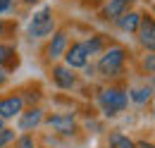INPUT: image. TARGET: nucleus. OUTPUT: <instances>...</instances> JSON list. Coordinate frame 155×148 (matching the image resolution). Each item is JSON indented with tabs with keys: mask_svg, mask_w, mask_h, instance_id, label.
Segmentation results:
<instances>
[{
	"mask_svg": "<svg viewBox=\"0 0 155 148\" xmlns=\"http://www.w3.org/2000/svg\"><path fill=\"white\" fill-rule=\"evenodd\" d=\"M127 93L119 91V89H105V91L100 93V98H98V103H100V108L105 115H117V112H122L127 108Z\"/></svg>",
	"mask_w": 155,
	"mask_h": 148,
	"instance_id": "f257e3e1",
	"label": "nucleus"
},
{
	"mask_svg": "<svg viewBox=\"0 0 155 148\" xmlns=\"http://www.w3.org/2000/svg\"><path fill=\"white\" fill-rule=\"evenodd\" d=\"M53 26H55L53 10H50V7H43V10H38V12L34 15L31 24H29V36L31 38H43V36H48V34L53 31Z\"/></svg>",
	"mask_w": 155,
	"mask_h": 148,
	"instance_id": "f03ea898",
	"label": "nucleus"
},
{
	"mask_svg": "<svg viewBox=\"0 0 155 148\" xmlns=\"http://www.w3.org/2000/svg\"><path fill=\"white\" fill-rule=\"evenodd\" d=\"M124 57H127L124 48H110L107 53H103V55H100V62H98L100 74H105V76H115V74H119L122 65H124Z\"/></svg>",
	"mask_w": 155,
	"mask_h": 148,
	"instance_id": "7ed1b4c3",
	"label": "nucleus"
},
{
	"mask_svg": "<svg viewBox=\"0 0 155 148\" xmlns=\"http://www.w3.org/2000/svg\"><path fill=\"white\" fill-rule=\"evenodd\" d=\"M64 60H67V67L69 69H77V67H86L88 62V53H86V45L84 43H74L67 53H64Z\"/></svg>",
	"mask_w": 155,
	"mask_h": 148,
	"instance_id": "20e7f679",
	"label": "nucleus"
},
{
	"mask_svg": "<svg viewBox=\"0 0 155 148\" xmlns=\"http://www.w3.org/2000/svg\"><path fill=\"white\" fill-rule=\"evenodd\" d=\"M24 110V98L21 96H7L0 100V117L2 119H10V117H17Z\"/></svg>",
	"mask_w": 155,
	"mask_h": 148,
	"instance_id": "39448f33",
	"label": "nucleus"
},
{
	"mask_svg": "<svg viewBox=\"0 0 155 148\" xmlns=\"http://www.w3.org/2000/svg\"><path fill=\"white\" fill-rule=\"evenodd\" d=\"M136 31H138V38H141V43H143L146 48L155 50V22H153V19H141Z\"/></svg>",
	"mask_w": 155,
	"mask_h": 148,
	"instance_id": "423d86ee",
	"label": "nucleus"
},
{
	"mask_svg": "<svg viewBox=\"0 0 155 148\" xmlns=\"http://www.w3.org/2000/svg\"><path fill=\"white\" fill-rule=\"evenodd\" d=\"M41 122H43V112H41L38 108L19 112V131H31L34 127H38Z\"/></svg>",
	"mask_w": 155,
	"mask_h": 148,
	"instance_id": "0eeeda50",
	"label": "nucleus"
},
{
	"mask_svg": "<svg viewBox=\"0 0 155 148\" xmlns=\"http://www.w3.org/2000/svg\"><path fill=\"white\" fill-rule=\"evenodd\" d=\"M48 124L53 129H58L60 134H72L74 131V117L72 115H55V117L48 119Z\"/></svg>",
	"mask_w": 155,
	"mask_h": 148,
	"instance_id": "6e6552de",
	"label": "nucleus"
},
{
	"mask_svg": "<svg viewBox=\"0 0 155 148\" xmlns=\"http://www.w3.org/2000/svg\"><path fill=\"white\" fill-rule=\"evenodd\" d=\"M53 79H55V84H58L60 89H72L74 81H77L74 74H72V69H69V67H62V65L53 69Z\"/></svg>",
	"mask_w": 155,
	"mask_h": 148,
	"instance_id": "1a4fd4ad",
	"label": "nucleus"
},
{
	"mask_svg": "<svg viewBox=\"0 0 155 148\" xmlns=\"http://www.w3.org/2000/svg\"><path fill=\"white\" fill-rule=\"evenodd\" d=\"M67 50V34L64 31H58L55 36H53V41H50V45H48V57H60L62 53Z\"/></svg>",
	"mask_w": 155,
	"mask_h": 148,
	"instance_id": "9d476101",
	"label": "nucleus"
},
{
	"mask_svg": "<svg viewBox=\"0 0 155 148\" xmlns=\"http://www.w3.org/2000/svg\"><path fill=\"white\" fill-rule=\"evenodd\" d=\"M117 22H119V26H122L124 31H136V29H138V22H141V17H138L136 12H129V15L117 17Z\"/></svg>",
	"mask_w": 155,
	"mask_h": 148,
	"instance_id": "9b49d317",
	"label": "nucleus"
},
{
	"mask_svg": "<svg viewBox=\"0 0 155 148\" xmlns=\"http://www.w3.org/2000/svg\"><path fill=\"white\" fill-rule=\"evenodd\" d=\"M124 10H127V0H110L107 7H105V15L112 17V19H117V17L124 15Z\"/></svg>",
	"mask_w": 155,
	"mask_h": 148,
	"instance_id": "f8f14e48",
	"label": "nucleus"
},
{
	"mask_svg": "<svg viewBox=\"0 0 155 148\" xmlns=\"http://www.w3.org/2000/svg\"><path fill=\"white\" fill-rule=\"evenodd\" d=\"M107 148H136V143L129 139V136H124V134L115 131V134L110 136V146H107Z\"/></svg>",
	"mask_w": 155,
	"mask_h": 148,
	"instance_id": "ddd939ff",
	"label": "nucleus"
},
{
	"mask_svg": "<svg viewBox=\"0 0 155 148\" xmlns=\"http://www.w3.org/2000/svg\"><path fill=\"white\" fill-rule=\"evenodd\" d=\"M17 53L12 45H0V65H17Z\"/></svg>",
	"mask_w": 155,
	"mask_h": 148,
	"instance_id": "4468645a",
	"label": "nucleus"
},
{
	"mask_svg": "<svg viewBox=\"0 0 155 148\" xmlns=\"http://www.w3.org/2000/svg\"><path fill=\"white\" fill-rule=\"evenodd\" d=\"M84 45H86V53H88V55H98V53H100V48H103V38H100V36H93L91 41H86Z\"/></svg>",
	"mask_w": 155,
	"mask_h": 148,
	"instance_id": "2eb2a0df",
	"label": "nucleus"
},
{
	"mask_svg": "<svg viewBox=\"0 0 155 148\" xmlns=\"http://www.w3.org/2000/svg\"><path fill=\"white\" fill-rule=\"evenodd\" d=\"M129 98H131L134 103H146V100L150 98V89H134V91L129 93Z\"/></svg>",
	"mask_w": 155,
	"mask_h": 148,
	"instance_id": "dca6fc26",
	"label": "nucleus"
},
{
	"mask_svg": "<svg viewBox=\"0 0 155 148\" xmlns=\"http://www.w3.org/2000/svg\"><path fill=\"white\" fill-rule=\"evenodd\" d=\"M12 139H15V131H10V129H2V131H0V148L5 146V143H10Z\"/></svg>",
	"mask_w": 155,
	"mask_h": 148,
	"instance_id": "f3484780",
	"label": "nucleus"
},
{
	"mask_svg": "<svg viewBox=\"0 0 155 148\" xmlns=\"http://www.w3.org/2000/svg\"><path fill=\"white\" fill-rule=\"evenodd\" d=\"M143 65H146V69H148V72H155V55H148Z\"/></svg>",
	"mask_w": 155,
	"mask_h": 148,
	"instance_id": "a211bd4d",
	"label": "nucleus"
},
{
	"mask_svg": "<svg viewBox=\"0 0 155 148\" xmlns=\"http://www.w3.org/2000/svg\"><path fill=\"white\" fill-rule=\"evenodd\" d=\"M34 143H31V139H21V143H19V148H31Z\"/></svg>",
	"mask_w": 155,
	"mask_h": 148,
	"instance_id": "6ab92c4d",
	"label": "nucleus"
},
{
	"mask_svg": "<svg viewBox=\"0 0 155 148\" xmlns=\"http://www.w3.org/2000/svg\"><path fill=\"white\" fill-rule=\"evenodd\" d=\"M5 79H7V72H5V69H2V65H0V86L5 84Z\"/></svg>",
	"mask_w": 155,
	"mask_h": 148,
	"instance_id": "aec40b11",
	"label": "nucleus"
},
{
	"mask_svg": "<svg viewBox=\"0 0 155 148\" xmlns=\"http://www.w3.org/2000/svg\"><path fill=\"white\" fill-rule=\"evenodd\" d=\"M10 7V0H0V12H5Z\"/></svg>",
	"mask_w": 155,
	"mask_h": 148,
	"instance_id": "412c9836",
	"label": "nucleus"
},
{
	"mask_svg": "<svg viewBox=\"0 0 155 148\" xmlns=\"http://www.w3.org/2000/svg\"><path fill=\"white\" fill-rule=\"evenodd\" d=\"M5 129V119H2V117H0V131Z\"/></svg>",
	"mask_w": 155,
	"mask_h": 148,
	"instance_id": "4be33fe9",
	"label": "nucleus"
},
{
	"mask_svg": "<svg viewBox=\"0 0 155 148\" xmlns=\"http://www.w3.org/2000/svg\"><path fill=\"white\" fill-rule=\"evenodd\" d=\"M2 31H5V26H2V22H0V36H2Z\"/></svg>",
	"mask_w": 155,
	"mask_h": 148,
	"instance_id": "5701e85b",
	"label": "nucleus"
}]
</instances>
